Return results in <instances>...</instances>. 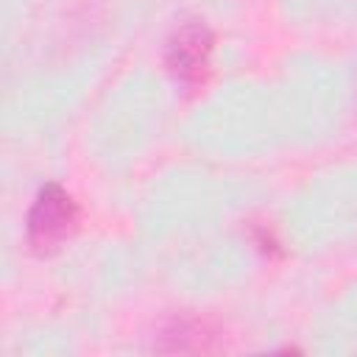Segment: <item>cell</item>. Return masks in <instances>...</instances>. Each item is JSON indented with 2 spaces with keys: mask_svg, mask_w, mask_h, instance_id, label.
I'll return each instance as SVG.
<instances>
[{
  "mask_svg": "<svg viewBox=\"0 0 357 357\" xmlns=\"http://www.w3.org/2000/svg\"><path fill=\"white\" fill-rule=\"evenodd\" d=\"M212 45H215L212 31L204 22L190 20L184 25H178L167 42V50H165V64H167L170 75L181 84L204 81V75L209 73Z\"/></svg>",
  "mask_w": 357,
  "mask_h": 357,
  "instance_id": "7a4b0ae2",
  "label": "cell"
},
{
  "mask_svg": "<svg viewBox=\"0 0 357 357\" xmlns=\"http://www.w3.org/2000/svg\"><path fill=\"white\" fill-rule=\"evenodd\" d=\"M162 337L170 340V343L159 346L162 351H206L209 349V340H212L206 324L204 321H195V318H178V321H173L162 332Z\"/></svg>",
  "mask_w": 357,
  "mask_h": 357,
  "instance_id": "3957f363",
  "label": "cell"
},
{
  "mask_svg": "<svg viewBox=\"0 0 357 357\" xmlns=\"http://www.w3.org/2000/svg\"><path fill=\"white\" fill-rule=\"evenodd\" d=\"M78 223V206L73 195L59 184H45L28 212V243L36 254L56 251Z\"/></svg>",
  "mask_w": 357,
  "mask_h": 357,
  "instance_id": "6da1fadb",
  "label": "cell"
}]
</instances>
